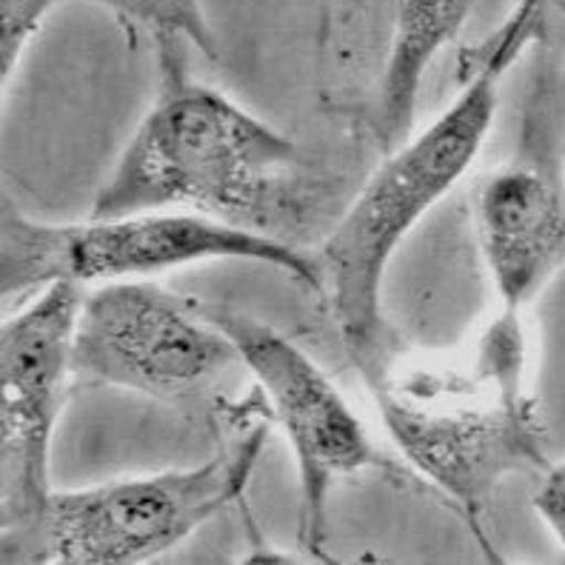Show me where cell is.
<instances>
[{"label":"cell","mask_w":565,"mask_h":565,"mask_svg":"<svg viewBox=\"0 0 565 565\" xmlns=\"http://www.w3.org/2000/svg\"><path fill=\"white\" fill-rule=\"evenodd\" d=\"M475 0H394L388 61L380 81V140L386 149L401 143L414 124L428 66L469 21Z\"/></svg>","instance_id":"10"},{"label":"cell","mask_w":565,"mask_h":565,"mask_svg":"<svg viewBox=\"0 0 565 565\" xmlns=\"http://www.w3.org/2000/svg\"><path fill=\"white\" fill-rule=\"evenodd\" d=\"M206 260H248L280 269L311 291L318 266L275 237L198 212H138L43 223L3 203L0 221V291L3 297L41 291L52 282L143 280Z\"/></svg>","instance_id":"4"},{"label":"cell","mask_w":565,"mask_h":565,"mask_svg":"<svg viewBox=\"0 0 565 565\" xmlns=\"http://www.w3.org/2000/svg\"><path fill=\"white\" fill-rule=\"evenodd\" d=\"M81 286L52 282L0 329V557L41 525L49 455L66 403Z\"/></svg>","instance_id":"7"},{"label":"cell","mask_w":565,"mask_h":565,"mask_svg":"<svg viewBox=\"0 0 565 565\" xmlns=\"http://www.w3.org/2000/svg\"><path fill=\"white\" fill-rule=\"evenodd\" d=\"M552 75L554 66L537 72L518 154L475 192V241L509 315H523L565 266V166Z\"/></svg>","instance_id":"9"},{"label":"cell","mask_w":565,"mask_h":565,"mask_svg":"<svg viewBox=\"0 0 565 565\" xmlns=\"http://www.w3.org/2000/svg\"><path fill=\"white\" fill-rule=\"evenodd\" d=\"M500 106V81L475 75L457 100L417 138L394 149L369 178L315 257L320 297L345 352L374 388L386 377L383 280L412 228L466 178L489 138Z\"/></svg>","instance_id":"3"},{"label":"cell","mask_w":565,"mask_h":565,"mask_svg":"<svg viewBox=\"0 0 565 565\" xmlns=\"http://www.w3.org/2000/svg\"><path fill=\"white\" fill-rule=\"evenodd\" d=\"M72 3L109 9L124 23L158 38L160 49H174L178 41H189L212 61L217 57V41L203 12V0H72Z\"/></svg>","instance_id":"12"},{"label":"cell","mask_w":565,"mask_h":565,"mask_svg":"<svg viewBox=\"0 0 565 565\" xmlns=\"http://www.w3.org/2000/svg\"><path fill=\"white\" fill-rule=\"evenodd\" d=\"M534 49L543 66L557 70L565 57V0H518V7L486 41L462 49L457 75L466 83L475 75L503 81L505 72Z\"/></svg>","instance_id":"11"},{"label":"cell","mask_w":565,"mask_h":565,"mask_svg":"<svg viewBox=\"0 0 565 565\" xmlns=\"http://www.w3.org/2000/svg\"><path fill=\"white\" fill-rule=\"evenodd\" d=\"M158 100L97 192L89 217L198 212L246 226L297 160L286 135L223 92L189 81L174 49H160Z\"/></svg>","instance_id":"2"},{"label":"cell","mask_w":565,"mask_h":565,"mask_svg":"<svg viewBox=\"0 0 565 565\" xmlns=\"http://www.w3.org/2000/svg\"><path fill=\"white\" fill-rule=\"evenodd\" d=\"M237 365L241 352L198 300L149 280L104 282L81 300L72 369L86 383L189 406L206 401Z\"/></svg>","instance_id":"6"},{"label":"cell","mask_w":565,"mask_h":565,"mask_svg":"<svg viewBox=\"0 0 565 565\" xmlns=\"http://www.w3.org/2000/svg\"><path fill=\"white\" fill-rule=\"evenodd\" d=\"M523 315L500 318L475 343L466 365H435L386 377L372 388L388 437L412 469L457 505L480 531L509 475L543 471L545 426L537 397L525 386Z\"/></svg>","instance_id":"1"},{"label":"cell","mask_w":565,"mask_h":565,"mask_svg":"<svg viewBox=\"0 0 565 565\" xmlns=\"http://www.w3.org/2000/svg\"><path fill=\"white\" fill-rule=\"evenodd\" d=\"M201 311L232 338L289 440L300 477V545L320 554L329 534L331 489L363 471L397 469L380 455L338 386L300 345L232 306L201 303Z\"/></svg>","instance_id":"8"},{"label":"cell","mask_w":565,"mask_h":565,"mask_svg":"<svg viewBox=\"0 0 565 565\" xmlns=\"http://www.w3.org/2000/svg\"><path fill=\"white\" fill-rule=\"evenodd\" d=\"M72 0H0V81L9 83L43 18Z\"/></svg>","instance_id":"13"},{"label":"cell","mask_w":565,"mask_h":565,"mask_svg":"<svg viewBox=\"0 0 565 565\" xmlns=\"http://www.w3.org/2000/svg\"><path fill=\"white\" fill-rule=\"evenodd\" d=\"M531 505L565 548V460L557 466H552V462L545 466L543 480L531 497Z\"/></svg>","instance_id":"14"},{"label":"cell","mask_w":565,"mask_h":565,"mask_svg":"<svg viewBox=\"0 0 565 565\" xmlns=\"http://www.w3.org/2000/svg\"><path fill=\"white\" fill-rule=\"evenodd\" d=\"M263 443L257 426L192 469L55 491L41 525L3 563L131 565L172 552L241 500Z\"/></svg>","instance_id":"5"}]
</instances>
